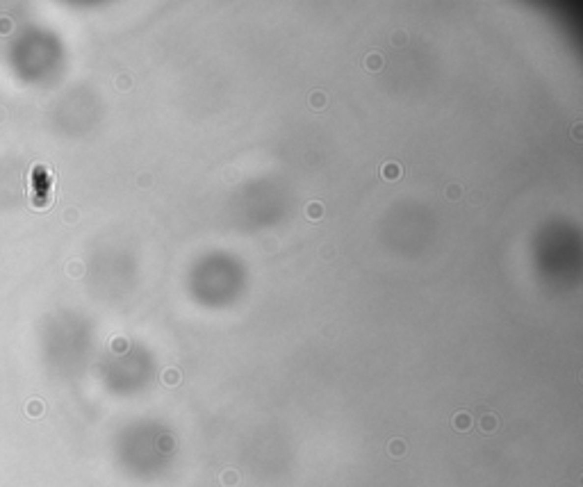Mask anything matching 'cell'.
Listing matches in <instances>:
<instances>
[{
	"mask_svg": "<svg viewBox=\"0 0 583 487\" xmlns=\"http://www.w3.org/2000/svg\"><path fill=\"white\" fill-rule=\"evenodd\" d=\"M305 214H307V219H312V221H319L321 216H324V205L321 203H310V205L305 207Z\"/></svg>",
	"mask_w": 583,
	"mask_h": 487,
	"instance_id": "cell-8",
	"label": "cell"
},
{
	"mask_svg": "<svg viewBox=\"0 0 583 487\" xmlns=\"http://www.w3.org/2000/svg\"><path fill=\"white\" fill-rule=\"evenodd\" d=\"M310 105H312L314 109H321V107L326 105V94H324V91H312V94H310Z\"/></svg>",
	"mask_w": 583,
	"mask_h": 487,
	"instance_id": "cell-9",
	"label": "cell"
},
{
	"mask_svg": "<svg viewBox=\"0 0 583 487\" xmlns=\"http://www.w3.org/2000/svg\"><path fill=\"white\" fill-rule=\"evenodd\" d=\"M160 449H162V451H171V449H173V442H171V437H162V439H160Z\"/></svg>",
	"mask_w": 583,
	"mask_h": 487,
	"instance_id": "cell-12",
	"label": "cell"
},
{
	"mask_svg": "<svg viewBox=\"0 0 583 487\" xmlns=\"http://www.w3.org/2000/svg\"><path fill=\"white\" fill-rule=\"evenodd\" d=\"M406 451H408L406 449V442H403L401 437H394L392 442L388 444V453L392 458H403V456H406Z\"/></svg>",
	"mask_w": 583,
	"mask_h": 487,
	"instance_id": "cell-5",
	"label": "cell"
},
{
	"mask_svg": "<svg viewBox=\"0 0 583 487\" xmlns=\"http://www.w3.org/2000/svg\"><path fill=\"white\" fill-rule=\"evenodd\" d=\"M499 428V419H497L495 412H483L481 417H478V431L483 433V435H492V433Z\"/></svg>",
	"mask_w": 583,
	"mask_h": 487,
	"instance_id": "cell-1",
	"label": "cell"
},
{
	"mask_svg": "<svg viewBox=\"0 0 583 487\" xmlns=\"http://www.w3.org/2000/svg\"><path fill=\"white\" fill-rule=\"evenodd\" d=\"M451 424H453V428L456 431H460V433H467L474 426V419H472V414L470 412H465V410H460V412H456L453 414V419H451Z\"/></svg>",
	"mask_w": 583,
	"mask_h": 487,
	"instance_id": "cell-2",
	"label": "cell"
},
{
	"mask_svg": "<svg viewBox=\"0 0 583 487\" xmlns=\"http://www.w3.org/2000/svg\"><path fill=\"white\" fill-rule=\"evenodd\" d=\"M219 481L223 487H237L239 485V471H235V469H226L223 474L219 476Z\"/></svg>",
	"mask_w": 583,
	"mask_h": 487,
	"instance_id": "cell-6",
	"label": "cell"
},
{
	"mask_svg": "<svg viewBox=\"0 0 583 487\" xmlns=\"http://www.w3.org/2000/svg\"><path fill=\"white\" fill-rule=\"evenodd\" d=\"M130 75H121L119 80H116V87L119 89H130Z\"/></svg>",
	"mask_w": 583,
	"mask_h": 487,
	"instance_id": "cell-11",
	"label": "cell"
},
{
	"mask_svg": "<svg viewBox=\"0 0 583 487\" xmlns=\"http://www.w3.org/2000/svg\"><path fill=\"white\" fill-rule=\"evenodd\" d=\"M364 66L369 71H381L383 66H385V57H383L378 50H371V53L364 55Z\"/></svg>",
	"mask_w": 583,
	"mask_h": 487,
	"instance_id": "cell-3",
	"label": "cell"
},
{
	"mask_svg": "<svg viewBox=\"0 0 583 487\" xmlns=\"http://www.w3.org/2000/svg\"><path fill=\"white\" fill-rule=\"evenodd\" d=\"M162 382L164 385H169V387H176L178 382H180V371H178V369H164L162 371Z\"/></svg>",
	"mask_w": 583,
	"mask_h": 487,
	"instance_id": "cell-7",
	"label": "cell"
},
{
	"mask_svg": "<svg viewBox=\"0 0 583 487\" xmlns=\"http://www.w3.org/2000/svg\"><path fill=\"white\" fill-rule=\"evenodd\" d=\"M381 175L385 178V180H399V178L403 175V169L396 162H388V164H383L381 166Z\"/></svg>",
	"mask_w": 583,
	"mask_h": 487,
	"instance_id": "cell-4",
	"label": "cell"
},
{
	"mask_svg": "<svg viewBox=\"0 0 583 487\" xmlns=\"http://www.w3.org/2000/svg\"><path fill=\"white\" fill-rule=\"evenodd\" d=\"M460 191H463V189L458 187V185H451V187L446 189V196H449L451 200H456V198H460Z\"/></svg>",
	"mask_w": 583,
	"mask_h": 487,
	"instance_id": "cell-10",
	"label": "cell"
}]
</instances>
